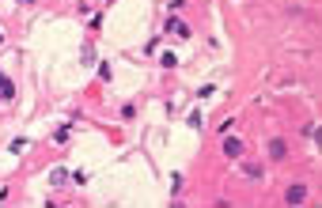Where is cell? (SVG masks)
Segmentation results:
<instances>
[{"instance_id": "8992f818", "label": "cell", "mask_w": 322, "mask_h": 208, "mask_svg": "<svg viewBox=\"0 0 322 208\" xmlns=\"http://www.w3.org/2000/svg\"><path fill=\"white\" fill-rule=\"evenodd\" d=\"M23 4H30V0H23Z\"/></svg>"}, {"instance_id": "3957f363", "label": "cell", "mask_w": 322, "mask_h": 208, "mask_svg": "<svg viewBox=\"0 0 322 208\" xmlns=\"http://www.w3.org/2000/svg\"><path fill=\"white\" fill-rule=\"evenodd\" d=\"M167 30H171L175 38H190V27H186L182 19H171V23H167Z\"/></svg>"}, {"instance_id": "5b68a950", "label": "cell", "mask_w": 322, "mask_h": 208, "mask_svg": "<svg viewBox=\"0 0 322 208\" xmlns=\"http://www.w3.org/2000/svg\"><path fill=\"white\" fill-rule=\"evenodd\" d=\"M269 155L280 159V155H284V140H269Z\"/></svg>"}, {"instance_id": "6da1fadb", "label": "cell", "mask_w": 322, "mask_h": 208, "mask_svg": "<svg viewBox=\"0 0 322 208\" xmlns=\"http://www.w3.org/2000/svg\"><path fill=\"white\" fill-rule=\"evenodd\" d=\"M303 197H307V185H303V182H296V185H288V193H284V201H288V205H299Z\"/></svg>"}, {"instance_id": "277c9868", "label": "cell", "mask_w": 322, "mask_h": 208, "mask_svg": "<svg viewBox=\"0 0 322 208\" xmlns=\"http://www.w3.org/2000/svg\"><path fill=\"white\" fill-rule=\"evenodd\" d=\"M12 95H15L12 80H8V76H0V98H12Z\"/></svg>"}, {"instance_id": "7a4b0ae2", "label": "cell", "mask_w": 322, "mask_h": 208, "mask_svg": "<svg viewBox=\"0 0 322 208\" xmlns=\"http://www.w3.org/2000/svg\"><path fill=\"white\" fill-rule=\"evenodd\" d=\"M224 155H231V159H239V155H243V140L228 137V140H224Z\"/></svg>"}]
</instances>
